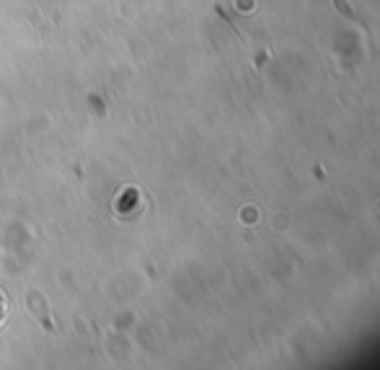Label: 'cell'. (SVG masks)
Listing matches in <instances>:
<instances>
[{
	"mask_svg": "<svg viewBox=\"0 0 380 370\" xmlns=\"http://www.w3.org/2000/svg\"><path fill=\"white\" fill-rule=\"evenodd\" d=\"M334 6H337L339 13H344L347 18H352V21H359L357 16H354V11H352V8L347 6V0H334Z\"/></svg>",
	"mask_w": 380,
	"mask_h": 370,
	"instance_id": "cell-1",
	"label": "cell"
}]
</instances>
